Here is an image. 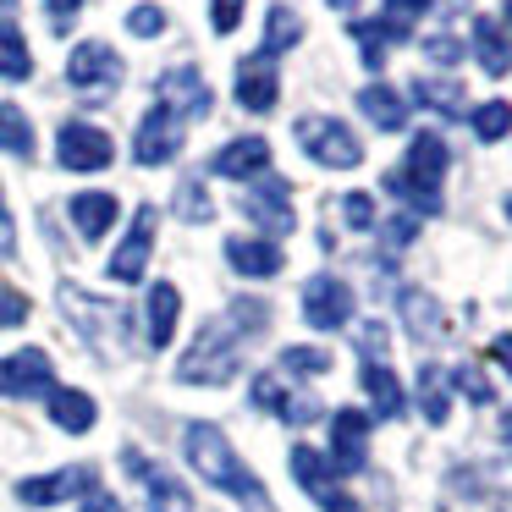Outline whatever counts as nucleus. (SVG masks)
Returning a JSON list of instances; mask_svg holds the SVG:
<instances>
[{"instance_id":"c756f323","label":"nucleus","mask_w":512,"mask_h":512,"mask_svg":"<svg viewBox=\"0 0 512 512\" xmlns=\"http://www.w3.org/2000/svg\"><path fill=\"white\" fill-rule=\"evenodd\" d=\"M364 391H369V413H375V419H402V386H397V375H391L386 364H364Z\"/></svg>"},{"instance_id":"a18cd8bd","label":"nucleus","mask_w":512,"mask_h":512,"mask_svg":"<svg viewBox=\"0 0 512 512\" xmlns=\"http://www.w3.org/2000/svg\"><path fill=\"white\" fill-rule=\"evenodd\" d=\"M28 320V298L17 287H0V331H17Z\"/></svg>"},{"instance_id":"f704fd0d","label":"nucleus","mask_w":512,"mask_h":512,"mask_svg":"<svg viewBox=\"0 0 512 512\" xmlns=\"http://www.w3.org/2000/svg\"><path fill=\"white\" fill-rule=\"evenodd\" d=\"M28 72H34V50H28V39L17 34L12 23H0V78L23 83Z\"/></svg>"},{"instance_id":"09e8293b","label":"nucleus","mask_w":512,"mask_h":512,"mask_svg":"<svg viewBox=\"0 0 512 512\" xmlns=\"http://www.w3.org/2000/svg\"><path fill=\"white\" fill-rule=\"evenodd\" d=\"M413 237H419V215H408V210H402V215H391V221H386V243H413Z\"/></svg>"},{"instance_id":"cd10ccee","label":"nucleus","mask_w":512,"mask_h":512,"mask_svg":"<svg viewBox=\"0 0 512 512\" xmlns=\"http://www.w3.org/2000/svg\"><path fill=\"white\" fill-rule=\"evenodd\" d=\"M380 188L391 193V199H402L408 204V215H441V188H430V182H419V177H408V171H386V177H380Z\"/></svg>"},{"instance_id":"4d7b16f0","label":"nucleus","mask_w":512,"mask_h":512,"mask_svg":"<svg viewBox=\"0 0 512 512\" xmlns=\"http://www.w3.org/2000/svg\"><path fill=\"white\" fill-rule=\"evenodd\" d=\"M496 512H512V496H496Z\"/></svg>"},{"instance_id":"f8f14e48","label":"nucleus","mask_w":512,"mask_h":512,"mask_svg":"<svg viewBox=\"0 0 512 512\" xmlns=\"http://www.w3.org/2000/svg\"><path fill=\"white\" fill-rule=\"evenodd\" d=\"M56 160L67 171H105L116 160V144H111V133H100L94 122H67L56 133Z\"/></svg>"},{"instance_id":"49530a36","label":"nucleus","mask_w":512,"mask_h":512,"mask_svg":"<svg viewBox=\"0 0 512 512\" xmlns=\"http://www.w3.org/2000/svg\"><path fill=\"white\" fill-rule=\"evenodd\" d=\"M424 56L441 61V67H457V61L468 56V45H457L452 34H435V39H424Z\"/></svg>"},{"instance_id":"c9c22d12","label":"nucleus","mask_w":512,"mask_h":512,"mask_svg":"<svg viewBox=\"0 0 512 512\" xmlns=\"http://www.w3.org/2000/svg\"><path fill=\"white\" fill-rule=\"evenodd\" d=\"M419 408H424V419H430V424H446V413H452V391H446V380H441V369H435V364L419 369Z\"/></svg>"},{"instance_id":"c03bdc74","label":"nucleus","mask_w":512,"mask_h":512,"mask_svg":"<svg viewBox=\"0 0 512 512\" xmlns=\"http://www.w3.org/2000/svg\"><path fill=\"white\" fill-rule=\"evenodd\" d=\"M358 353H364V364H380V358H386V325L380 320L358 325Z\"/></svg>"},{"instance_id":"ea45409f","label":"nucleus","mask_w":512,"mask_h":512,"mask_svg":"<svg viewBox=\"0 0 512 512\" xmlns=\"http://www.w3.org/2000/svg\"><path fill=\"white\" fill-rule=\"evenodd\" d=\"M226 320H232L243 336H259V331L270 325V303H259V298H237L232 309H226Z\"/></svg>"},{"instance_id":"1a4fd4ad","label":"nucleus","mask_w":512,"mask_h":512,"mask_svg":"<svg viewBox=\"0 0 512 512\" xmlns=\"http://www.w3.org/2000/svg\"><path fill=\"white\" fill-rule=\"evenodd\" d=\"M182 127H188V122H177L166 105H149L144 122H138V133H133V160H138V166H166V160H177L182 144H188Z\"/></svg>"},{"instance_id":"8fccbe9b","label":"nucleus","mask_w":512,"mask_h":512,"mask_svg":"<svg viewBox=\"0 0 512 512\" xmlns=\"http://www.w3.org/2000/svg\"><path fill=\"white\" fill-rule=\"evenodd\" d=\"M17 254V226H12V210H6V193H0V259Z\"/></svg>"},{"instance_id":"7c9ffc66","label":"nucleus","mask_w":512,"mask_h":512,"mask_svg":"<svg viewBox=\"0 0 512 512\" xmlns=\"http://www.w3.org/2000/svg\"><path fill=\"white\" fill-rule=\"evenodd\" d=\"M408 177H419V182H430V188H441V177H446V144H441V133H419L408 144Z\"/></svg>"},{"instance_id":"a878e982","label":"nucleus","mask_w":512,"mask_h":512,"mask_svg":"<svg viewBox=\"0 0 512 512\" xmlns=\"http://www.w3.org/2000/svg\"><path fill=\"white\" fill-rule=\"evenodd\" d=\"M413 105H424V111L457 122V116H468V89L457 78H419L413 83Z\"/></svg>"},{"instance_id":"a211bd4d","label":"nucleus","mask_w":512,"mask_h":512,"mask_svg":"<svg viewBox=\"0 0 512 512\" xmlns=\"http://www.w3.org/2000/svg\"><path fill=\"white\" fill-rule=\"evenodd\" d=\"M254 408L276 413V419H287V424H314L320 419V402L303 397V391H287L281 375H254Z\"/></svg>"},{"instance_id":"5fc2aeb1","label":"nucleus","mask_w":512,"mask_h":512,"mask_svg":"<svg viewBox=\"0 0 512 512\" xmlns=\"http://www.w3.org/2000/svg\"><path fill=\"white\" fill-rule=\"evenodd\" d=\"M325 512H364V507H358V501H347V496H336V501H331V507H325Z\"/></svg>"},{"instance_id":"423d86ee","label":"nucleus","mask_w":512,"mask_h":512,"mask_svg":"<svg viewBox=\"0 0 512 512\" xmlns=\"http://www.w3.org/2000/svg\"><path fill=\"white\" fill-rule=\"evenodd\" d=\"M303 320L314 331H342V325H353V287L342 276H331V270L309 276L303 281Z\"/></svg>"},{"instance_id":"393cba45","label":"nucleus","mask_w":512,"mask_h":512,"mask_svg":"<svg viewBox=\"0 0 512 512\" xmlns=\"http://www.w3.org/2000/svg\"><path fill=\"white\" fill-rule=\"evenodd\" d=\"M50 419H56V430H67V435H89L94 419H100V408H94L89 391L56 386V391H50Z\"/></svg>"},{"instance_id":"680f3d73","label":"nucleus","mask_w":512,"mask_h":512,"mask_svg":"<svg viewBox=\"0 0 512 512\" xmlns=\"http://www.w3.org/2000/svg\"><path fill=\"white\" fill-rule=\"evenodd\" d=\"M12 6H17V0H0V12H12Z\"/></svg>"},{"instance_id":"f257e3e1","label":"nucleus","mask_w":512,"mask_h":512,"mask_svg":"<svg viewBox=\"0 0 512 512\" xmlns=\"http://www.w3.org/2000/svg\"><path fill=\"white\" fill-rule=\"evenodd\" d=\"M182 452H188L193 474H199L204 485L226 490V496L243 501L248 512H276V507H270V496H265V485H259V474L232 452V441H226V435L215 430V424L193 419L188 430H182Z\"/></svg>"},{"instance_id":"2f4dec72","label":"nucleus","mask_w":512,"mask_h":512,"mask_svg":"<svg viewBox=\"0 0 512 512\" xmlns=\"http://www.w3.org/2000/svg\"><path fill=\"white\" fill-rule=\"evenodd\" d=\"M298 39H303V17L292 12V6H270V17H265V45H259V56L276 61V56H287Z\"/></svg>"},{"instance_id":"f3484780","label":"nucleus","mask_w":512,"mask_h":512,"mask_svg":"<svg viewBox=\"0 0 512 512\" xmlns=\"http://www.w3.org/2000/svg\"><path fill=\"white\" fill-rule=\"evenodd\" d=\"M226 265L248 281H270V276H281L287 254H281V243H270V237H226Z\"/></svg>"},{"instance_id":"bb28decb","label":"nucleus","mask_w":512,"mask_h":512,"mask_svg":"<svg viewBox=\"0 0 512 512\" xmlns=\"http://www.w3.org/2000/svg\"><path fill=\"white\" fill-rule=\"evenodd\" d=\"M430 6L435 0H380V17H375L380 39H386V45H408L419 17H430Z\"/></svg>"},{"instance_id":"864d4df0","label":"nucleus","mask_w":512,"mask_h":512,"mask_svg":"<svg viewBox=\"0 0 512 512\" xmlns=\"http://www.w3.org/2000/svg\"><path fill=\"white\" fill-rule=\"evenodd\" d=\"M490 358H496V364H501V369H507V375H512V331H501L496 342H490Z\"/></svg>"},{"instance_id":"4be33fe9","label":"nucleus","mask_w":512,"mask_h":512,"mask_svg":"<svg viewBox=\"0 0 512 512\" xmlns=\"http://www.w3.org/2000/svg\"><path fill=\"white\" fill-rule=\"evenodd\" d=\"M287 468H292V479L303 485V496H314L320 507H331V501H336V474H331V463H325L314 446H292Z\"/></svg>"},{"instance_id":"20e7f679","label":"nucleus","mask_w":512,"mask_h":512,"mask_svg":"<svg viewBox=\"0 0 512 512\" xmlns=\"http://www.w3.org/2000/svg\"><path fill=\"white\" fill-rule=\"evenodd\" d=\"M292 138H298V149L325 171L364 166V144H358V133L342 116H298V122H292Z\"/></svg>"},{"instance_id":"3c124183","label":"nucleus","mask_w":512,"mask_h":512,"mask_svg":"<svg viewBox=\"0 0 512 512\" xmlns=\"http://www.w3.org/2000/svg\"><path fill=\"white\" fill-rule=\"evenodd\" d=\"M83 512H122V501H116L111 490H89V496H83Z\"/></svg>"},{"instance_id":"37998d69","label":"nucleus","mask_w":512,"mask_h":512,"mask_svg":"<svg viewBox=\"0 0 512 512\" xmlns=\"http://www.w3.org/2000/svg\"><path fill=\"white\" fill-rule=\"evenodd\" d=\"M127 34H138V39L166 34V12H160V6H133V12H127Z\"/></svg>"},{"instance_id":"58836bf2","label":"nucleus","mask_w":512,"mask_h":512,"mask_svg":"<svg viewBox=\"0 0 512 512\" xmlns=\"http://www.w3.org/2000/svg\"><path fill=\"white\" fill-rule=\"evenodd\" d=\"M281 369H287V375L314 380V375L331 369V353H320V347H287V353H281Z\"/></svg>"},{"instance_id":"603ef678","label":"nucleus","mask_w":512,"mask_h":512,"mask_svg":"<svg viewBox=\"0 0 512 512\" xmlns=\"http://www.w3.org/2000/svg\"><path fill=\"white\" fill-rule=\"evenodd\" d=\"M78 12H83V0H50V23H56V28H67Z\"/></svg>"},{"instance_id":"ddd939ff","label":"nucleus","mask_w":512,"mask_h":512,"mask_svg":"<svg viewBox=\"0 0 512 512\" xmlns=\"http://www.w3.org/2000/svg\"><path fill=\"white\" fill-rule=\"evenodd\" d=\"M331 474H358L369 463V413L336 408L331 413V452H325Z\"/></svg>"},{"instance_id":"aec40b11","label":"nucleus","mask_w":512,"mask_h":512,"mask_svg":"<svg viewBox=\"0 0 512 512\" xmlns=\"http://www.w3.org/2000/svg\"><path fill=\"white\" fill-rule=\"evenodd\" d=\"M67 215H72V226H78V237H83V243H100V237L116 226L122 204H116V193H72Z\"/></svg>"},{"instance_id":"b1692460","label":"nucleus","mask_w":512,"mask_h":512,"mask_svg":"<svg viewBox=\"0 0 512 512\" xmlns=\"http://www.w3.org/2000/svg\"><path fill=\"white\" fill-rule=\"evenodd\" d=\"M358 111H364L380 133H402V127H408V100H402L391 83H369V89H358Z\"/></svg>"},{"instance_id":"dca6fc26","label":"nucleus","mask_w":512,"mask_h":512,"mask_svg":"<svg viewBox=\"0 0 512 512\" xmlns=\"http://www.w3.org/2000/svg\"><path fill=\"white\" fill-rule=\"evenodd\" d=\"M265 171H270V144L259 133L232 138V144L215 149V160H210V177H226V182H254V177H265Z\"/></svg>"},{"instance_id":"c85d7f7f","label":"nucleus","mask_w":512,"mask_h":512,"mask_svg":"<svg viewBox=\"0 0 512 512\" xmlns=\"http://www.w3.org/2000/svg\"><path fill=\"white\" fill-rule=\"evenodd\" d=\"M474 61L490 72V78H501V72H512V45H507V34H501L490 17H474Z\"/></svg>"},{"instance_id":"6ab92c4d","label":"nucleus","mask_w":512,"mask_h":512,"mask_svg":"<svg viewBox=\"0 0 512 512\" xmlns=\"http://www.w3.org/2000/svg\"><path fill=\"white\" fill-rule=\"evenodd\" d=\"M276 100H281L276 67H270L265 56H248L243 67H237V105L254 111V116H265V111H276Z\"/></svg>"},{"instance_id":"f03ea898","label":"nucleus","mask_w":512,"mask_h":512,"mask_svg":"<svg viewBox=\"0 0 512 512\" xmlns=\"http://www.w3.org/2000/svg\"><path fill=\"white\" fill-rule=\"evenodd\" d=\"M56 303H61V314H67V325L100 358H127V353H133V314H127L122 303L94 298V292L72 287V281H61V287H56Z\"/></svg>"},{"instance_id":"9d476101","label":"nucleus","mask_w":512,"mask_h":512,"mask_svg":"<svg viewBox=\"0 0 512 512\" xmlns=\"http://www.w3.org/2000/svg\"><path fill=\"white\" fill-rule=\"evenodd\" d=\"M155 226H160L155 204H138L133 226H127V237L116 243L111 265H105V270H111V281H122V287L144 281V265H149V254H155Z\"/></svg>"},{"instance_id":"39448f33","label":"nucleus","mask_w":512,"mask_h":512,"mask_svg":"<svg viewBox=\"0 0 512 512\" xmlns=\"http://www.w3.org/2000/svg\"><path fill=\"white\" fill-rule=\"evenodd\" d=\"M122 56H116L111 45H100V39H83L78 50L67 56V83L83 94V100H105V94L122 83Z\"/></svg>"},{"instance_id":"052dcab7","label":"nucleus","mask_w":512,"mask_h":512,"mask_svg":"<svg viewBox=\"0 0 512 512\" xmlns=\"http://www.w3.org/2000/svg\"><path fill=\"white\" fill-rule=\"evenodd\" d=\"M501 17H507V28H512V0H507V6H501Z\"/></svg>"},{"instance_id":"7ed1b4c3","label":"nucleus","mask_w":512,"mask_h":512,"mask_svg":"<svg viewBox=\"0 0 512 512\" xmlns=\"http://www.w3.org/2000/svg\"><path fill=\"white\" fill-rule=\"evenodd\" d=\"M237 369H243V331H237L226 314H215V320L199 325L193 347L182 353L177 380H182V386H226Z\"/></svg>"},{"instance_id":"e433bc0d","label":"nucleus","mask_w":512,"mask_h":512,"mask_svg":"<svg viewBox=\"0 0 512 512\" xmlns=\"http://www.w3.org/2000/svg\"><path fill=\"white\" fill-rule=\"evenodd\" d=\"M171 204H177V215H182L188 226H204V221L215 215L210 193H204V177H182V182H177V199H171Z\"/></svg>"},{"instance_id":"de8ad7c7","label":"nucleus","mask_w":512,"mask_h":512,"mask_svg":"<svg viewBox=\"0 0 512 512\" xmlns=\"http://www.w3.org/2000/svg\"><path fill=\"white\" fill-rule=\"evenodd\" d=\"M243 23V0H210V28L215 34H232Z\"/></svg>"},{"instance_id":"2eb2a0df","label":"nucleus","mask_w":512,"mask_h":512,"mask_svg":"<svg viewBox=\"0 0 512 512\" xmlns=\"http://www.w3.org/2000/svg\"><path fill=\"white\" fill-rule=\"evenodd\" d=\"M155 105H166L177 122H199V116H210V83L199 67H171L155 83Z\"/></svg>"},{"instance_id":"bf43d9fd","label":"nucleus","mask_w":512,"mask_h":512,"mask_svg":"<svg viewBox=\"0 0 512 512\" xmlns=\"http://www.w3.org/2000/svg\"><path fill=\"white\" fill-rule=\"evenodd\" d=\"M501 210H507V221H512V193H507V199H501Z\"/></svg>"},{"instance_id":"72a5a7b5","label":"nucleus","mask_w":512,"mask_h":512,"mask_svg":"<svg viewBox=\"0 0 512 512\" xmlns=\"http://www.w3.org/2000/svg\"><path fill=\"white\" fill-rule=\"evenodd\" d=\"M468 127H474L479 144H501V138L512 133V105H507V100H485V105H474V111H468Z\"/></svg>"},{"instance_id":"4468645a","label":"nucleus","mask_w":512,"mask_h":512,"mask_svg":"<svg viewBox=\"0 0 512 512\" xmlns=\"http://www.w3.org/2000/svg\"><path fill=\"white\" fill-rule=\"evenodd\" d=\"M89 490H100V474H94L89 463H78V468H56V474L23 479V485H17V501H23V507H56V501L89 496Z\"/></svg>"},{"instance_id":"412c9836","label":"nucleus","mask_w":512,"mask_h":512,"mask_svg":"<svg viewBox=\"0 0 512 512\" xmlns=\"http://www.w3.org/2000/svg\"><path fill=\"white\" fill-rule=\"evenodd\" d=\"M177 314H182V292L171 287V281H155V287H149V303H144L149 347H171V336H177Z\"/></svg>"},{"instance_id":"0eeeda50","label":"nucleus","mask_w":512,"mask_h":512,"mask_svg":"<svg viewBox=\"0 0 512 512\" xmlns=\"http://www.w3.org/2000/svg\"><path fill=\"white\" fill-rule=\"evenodd\" d=\"M122 468L144 485V512H193V496H188V485H182L171 468H160V463H149L144 452H133L127 446L122 452Z\"/></svg>"},{"instance_id":"6e6d98bb","label":"nucleus","mask_w":512,"mask_h":512,"mask_svg":"<svg viewBox=\"0 0 512 512\" xmlns=\"http://www.w3.org/2000/svg\"><path fill=\"white\" fill-rule=\"evenodd\" d=\"M358 0H331V12H353Z\"/></svg>"},{"instance_id":"5701e85b","label":"nucleus","mask_w":512,"mask_h":512,"mask_svg":"<svg viewBox=\"0 0 512 512\" xmlns=\"http://www.w3.org/2000/svg\"><path fill=\"white\" fill-rule=\"evenodd\" d=\"M402 325H408L413 342H430V347L446 336V314H441V303H435L430 292H419V287L402 292Z\"/></svg>"},{"instance_id":"9b49d317","label":"nucleus","mask_w":512,"mask_h":512,"mask_svg":"<svg viewBox=\"0 0 512 512\" xmlns=\"http://www.w3.org/2000/svg\"><path fill=\"white\" fill-rule=\"evenodd\" d=\"M56 391V364L45 347H23V353L0 358V397H50Z\"/></svg>"},{"instance_id":"6e6552de","label":"nucleus","mask_w":512,"mask_h":512,"mask_svg":"<svg viewBox=\"0 0 512 512\" xmlns=\"http://www.w3.org/2000/svg\"><path fill=\"white\" fill-rule=\"evenodd\" d=\"M243 215L259 226V232H270V243H276L281 232H292V188H287V177H254L248 182V193H243Z\"/></svg>"},{"instance_id":"13d9d810","label":"nucleus","mask_w":512,"mask_h":512,"mask_svg":"<svg viewBox=\"0 0 512 512\" xmlns=\"http://www.w3.org/2000/svg\"><path fill=\"white\" fill-rule=\"evenodd\" d=\"M501 435H507V441H512V413H507V419H501Z\"/></svg>"},{"instance_id":"4c0bfd02","label":"nucleus","mask_w":512,"mask_h":512,"mask_svg":"<svg viewBox=\"0 0 512 512\" xmlns=\"http://www.w3.org/2000/svg\"><path fill=\"white\" fill-rule=\"evenodd\" d=\"M452 391H463L474 408H490V402H496V386L485 380V369H479V364H457L452 369Z\"/></svg>"},{"instance_id":"473e14b6","label":"nucleus","mask_w":512,"mask_h":512,"mask_svg":"<svg viewBox=\"0 0 512 512\" xmlns=\"http://www.w3.org/2000/svg\"><path fill=\"white\" fill-rule=\"evenodd\" d=\"M0 149L17 155V160H34V122L6 100H0Z\"/></svg>"},{"instance_id":"79ce46f5","label":"nucleus","mask_w":512,"mask_h":512,"mask_svg":"<svg viewBox=\"0 0 512 512\" xmlns=\"http://www.w3.org/2000/svg\"><path fill=\"white\" fill-rule=\"evenodd\" d=\"M353 45H358V56H364V67H369V72L386 67V39H380V28H375V23H353Z\"/></svg>"},{"instance_id":"a19ab883","label":"nucleus","mask_w":512,"mask_h":512,"mask_svg":"<svg viewBox=\"0 0 512 512\" xmlns=\"http://www.w3.org/2000/svg\"><path fill=\"white\" fill-rule=\"evenodd\" d=\"M336 210H342V221L353 226V232H375V226H380L375 199H369V193H342V204H336Z\"/></svg>"}]
</instances>
